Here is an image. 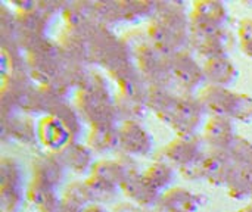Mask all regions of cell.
Here are the masks:
<instances>
[{
	"label": "cell",
	"mask_w": 252,
	"mask_h": 212,
	"mask_svg": "<svg viewBox=\"0 0 252 212\" xmlns=\"http://www.w3.org/2000/svg\"><path fill=\"white\" fill-rule=\"evenodd\" d=\"M75 108L90 127L99 124H118L115 96H112L106 78L99 72H90L75 94Z\"/></svg>",
	"instance_id": "6da1fadb"
},
{
	"label": "cell",
	"mask_w": 252,
	"mask_h": 212,
	"mask_svg": "<svg viewBox=\"0 0 252 212\" xmlns=\"http://www.w3.org/2000/svg\"><path fill=\"white\" fill-rule=\"evenodd\" d=\"M198 97L213 117H226L241 122L252 121V97L245 93L232 91L226 87L205 86Z\"/></svg>",
	"instance_id": "7a4b0ae2"
},
{
	"label": "cell",
	"mask_w": 252,
	"mask_h": 212,
	"mask_svg": "<svg viewBox=\"0 0 252 212\" xmlns=\"http://www.w3.org/2000/svg\"><path fill=\"white\" fill-rule=\"evenodd\" d=\"M204 145V137H199L198 134L177 136L164 148V155L170 164L177 165L185 179H202V162L207 155Z\"/></svg>",
	"instance_id": "3957f363"
},
{
	"label": "cell",
	"mask_w": 252,
	"mask_h": 212,
	"mask_svg": "<svg viewBox=\"0 0 252 212\" xmlns=\"http://www.w3.org/2000/svg\"><path fill=\"white\" fill-rule=\"evenodd\" d=\"M25 56L30 75L32 81L38 83V86H49L55 83L65 65V58L59 43H55L47 37L31 47Z\"/></svg>",
	"instance_id": "277c9868"
},
{
	"label": "cell",
	"mask_w": 252,
	"mask_h": 212,
	"mask_svg": "<svg viewBox=\"0 0 252 212\" xmlns=\"http://www.w3.org/2000/svg\"><path fill=\"white\" fill-rule=\"evenodd\" d=\"M134 61L149 86H170L173 81L171 56L157 49L149 40L136 46Z\"/></svg>",
	"instance_id": "5b68a950"
},
{
	"label": "cell",
	"mask_w": 252,
	"mask_h": 212,
	"mask_svg": "<svg viewBox=\"0 0 252 212\" xmlns=\"http://www.w3.org/2000/svg\"><path fill=\"white\" fill-rule=\"evenodd\" d=\"M229 12L223 1L198 0L190 10V40H199L226 28Z\"/></svg>",
	"instance_id": "8992f818"
},
{
	"label": "cell",
	"mask_w": 252,
	"mask_h": 212,
	"mask_svg": "<svg viewBox=\"0 0 252 212\" xmlns=\"http://www.w3.org/2000/svg\"><path fill=\"white\" fill-rule=\"evenodd\" d=\"M205 112L207 111L199 97L188 93L179 94L167 125H170L177 136H193L201 127Z\"/></svg>",
	"instance_id": "52a82bcc"
},
{
	"label": "cell",
	"mask_w": 252,
	"mask_h": 212,
	"mask_svg": "<svg viewBox=\"0 0 252 212\" xmlns=\"http://www.w3.org/2000/svg\"><path fill=\"white\" fill-rule=\"evenodd\" d=\"M173 81L188 94L196 91L205 81L204 65H201L188 50L177 52L171 56Z\"/></svg>",
	"instance_id": "ba28073f"
},
{
	"label": "cell",
	"mask_w": 252,
	"mask_h": 212,
	"mask_svg": "<svg viewBox=\"0 0 252 212\" xmlns=\"http://www.w3.org/2000/svg\"><path fill=\"white\" fill-rule=\"evenodd\" d=\"M120 151L128 156H148L154 149V137L140 121H124L118 125Z\"/></svg>",
	"instance_id": "9c48e42d"
},
{
	"label": "cell",
	"mask_w": 252,
	"mask_h": 212,
	"mask_svg": "<svg viewBox=\"0 0 252 212\" xmlns=\"http://www.w3.org/2000/svg\"><path fill=\"white\" fill-rule=\"evenodd\" d=\"M136 162L131 156L123 153L118 159H102L94 162L90 176L121 190L123 183L133 174H137Z\"/></svg>",
	"instance_id": "30bf717a"
},
{
	"label": "cell",
	"mask_w": 252,
	"mask_h": 212,
	"mask_svg": "<svg viewBox=\"0 0 252 212\" xmlns=\"http://www.w3.org/2000/svg\"><path fill=\"white\" fill-rule=\"evenodd\" d=\"M1 136L22 145H34L38 140L37 125L31 115L18 111L1 114Z\"/></svg>",
	"instance_id": "8fae6325"
},
{
	"label": "cell",
	"mask_w": 252,
	"mask_h": 212,
	"mask_svg": "<svg viewBox=\"0 0 252 212\" xmlns=\"http://www.w3.org/2000/svg\"><path fill=\"white\" fill-rule=\"evenodd\" d=\"M204 142L210 146V151L230 152L235 145L236 134L235 121L226 117H211L204 127Z\"/></svg>",
	"instance_id": "7c38bea8"
},
{
	"label": "cell",
	"mask_w": 252,
	"mask_h": 212,
	"mask_svg": "<svg viewBox=\"0 0 252 212\" xmlns=\"http://www.w3.org/2000/svg\"><path fill=\"white\" fill-rule=\"evenodd\" d=\"M65 165L58 153H41L32 161V182L58 190L65 177Z\"/></svg>",
	"instance_id": "4fadbf2b"
},
{
	"label": "cell",
	"mask_w": 252,
	"mask_h": 212,
	"mask_svg": "<svg viewBox=\"0 0 252 212\" xmlns=\"http://www.w3.org/2000/svg\"><path fill=\"white\" fill-rule=\"evenodd\" d=\"M38 142L52 153L61 152L72 142L66 127L55 115H44L37 124Z\"/></svg>",
	"instance_id": "5bb4252c"
},
{
	"label": "cell",
	"mask_w": 252,
	"mask_h": 212,
	"mask_svg": "<svg viewBox=\"0 0 252 212\" xmlns=\"http://www.w3.org/2000/svg\"><path fill=\"white\" fill-rule=\"evenodd\" d=\"M235 170L230 152L210 151L202 162V179L214 186H227Z\"/></svg>",
	"instance_id": "9a60e30c"
},
{
	"label": "cell",
	"mask_w": 252,
	"mask_h": 212,
	"mask_svg": "<svg viewBox=\"0 0 252 212\" xmlns=\"http://www.w3.org/2000/svg\"><path fill=\"white\" fill-rule=\"evenodd\" d=\"M121 192L130 199L131 204L137 205L139 208H154L159 205V198L162 195L154 189L140 173L130 176L123 183Z\"/></svg>",
	"instance_id": "2e32d148"
},
{
	"label": "cell",
	"mask_w": 252,
	"mask_h": 212,
	"mask_svg": "<svg viewBox=\"0 0 252 212\" xmlns=\"http://www.w3.org/2000/svg\"><path fill=\"white\" fill-rule=\"evenodd\" d=\"M204 198L186 187H170L159 198V208L165 212H198Z\"/></svg>",
	"instance_id": "e0dca14e"
},
{
	"label": "cell",
	"mask_w": 252,
	"mask_h": 212,
	"mask_svg": "<svg viewBox=\"0 0 252 212\" xmlns=\"http://www.w3.org/2000/svg\"><path fill=\"white\" fill-rule=\"evenodd\" d=\"M58 155L66 170H71L72 173L80 176L90 174L94 165L93 151L87 145H83L80 142H71L61 152H58Z\"/></svg>",
	"instance_id": "ac0fdd59"
},
{
	"label": "cell",
	"mask_w": 252,
	"mask_h": 212,
	"mask_svg": "<svg viewBox=\"0 0 252 212\" xmlns=\"http://www.w3.org/2000/svg\"><path fill=\"white\" fill-rule=\"evenodd\" d=\"M207 86L229 89L238 78V68L229 56H217L204 62Z\"/></svg>",
	"instance_id": "d6986e66"
},
{
	"label": "cell",
	"mask_w": 252,
	"mask_h": 212,
	"mask_svg": "<svg viewBox=\"0 0 252 212\" xmlns=\"http://www.w3.org/2000/svg\"><path fill=\"white\" fill-rule=\"evenodd\" d=\"M233 44H235V35L227 28L199 40H190V46H193V49L205 61L217 56H227Z\"/></svg>",
	"instance_id": "ffe728a7"
},
{
	"label": "cell",
	"mask_w": 252,
	"mask_h": 212,
	"mask_svg": "<svg viewBox=\"0 0 252 212\" xmlns=\"http://www.w3.org/2000/svg\"><path fill=\"white\" fill-rule=\"evenodd\" d=\"M59 46L62 50V55L66 61L78 62V63H87L89 59V38L69 28H63L59 35Z\"/></svg>",
	"instance_id": "44dd1931"
},
{
	"label": "cell",
	"mask_w": 252,
	"mask_h": 212,
	"mask_svg": "<svg viewBox=\"0 0 252 212\" xmlns=\"http://www.w3.org/2000/svg\"><path fill=\"white\" fill-rule=\"evenodd\" d=\"M87 146L93 153L103 155L120 149L118 124H99L90 127L87 136Z\"/></svg>",
	"instance_id": "7402d4cb"
},
{
	"label": "cell",
	"mask_w": 252,
	"mask_h": 212,
	"mask_svg": "<svg viewBox=\"0 0 252 212\" xmlns=\"http://www.w3.org/2000/svg\"><path fill=\"white\" fill-rule=\"evenodd\" d=\"M179 94H176L170 86H151L148 93V109L152 111L159 121L168 124L173 109L177 103Z\"/></svg>",
	"instance_id": "603a6c76"
},
{
	"label": "cell",
	"mask_w": 252,
	"mask_h": 212,
	"mask_svg": "<svg viewBox=\"0 0 252 212\" xmlns=\"http://www.w3.org/2000/svg\"><path fill=\"white\" fill-rule=\"evenodd\" d=\"M25 198L38 212L61 211V198L58 192L40 183L31 182V184L27 189Z\"/></svg>",
	"instance_id": "cb8c5ba5"
},
{
	"label": "cell",
	"mask_w": 252,
	"mask_h": 212,
	"mask_svg": "<svg viewBox=\"0 0 252 212\" xmlns=\"http://www.w3.org/2000/svg\"><path fill=\"white\" fill-rule=\"evenodd\" d=\"M19 25L16 12L7 6L0 7V50H21L19 46Z\"/></svg>",
	"instance_id": "d4e9b609"
},
{
	"label": "cell",
	"mask_w": 252,
	"mask_h": 212,
	"mask_svg": "<svg viewBox=\"0 0 252 212\" xmlns=\"http://www.w3.org/2000/svg\"><path fill=\"white\" fill-rule=\"evenodd\" d=\"M157 9V1L149 0H118L120 22H139L145 18H152Z\"/></svg>",
	"instance_id": "484cf974"
},
{
	"label": "cell",
	"mask_w": 252,
	"mask_h": 212,
	"mask_svg": "<svg viewBox=\"0 0 252 212\" xmlns=\"http://www.w3.org/2000/svg\"><path fill=\"white\" fill-rule=\"evenodd\" d=\"M143 177L154 189H157L159 193H164L170 189L171 183L174 182L176 170L170 162L157 161L143 173Z\"/></svg>",
	"instance_id": "4316f807"
},
{
	"label": "cell",
	"mask_w": 252,
	"mask_h": 212,
	"mask_svg": "<svg viewBox=\"0 0 252 212\" xmlns=\"http://www.w3.org/2000/svg\"><path fill=\"white\" fill-rule=\"evenodd\" d=\"M117 84H118V93H121L133 100L142 102V103L148 102V93H149L151 86L143 78V75L140 74L139 69L126 75Z\"/></svg>",
	"instance_id": "83f0119b"
},
{
	"label": "cell",
	"mask_w": 252,
	"mask_h": 212,
	"mask_svg": "<svg viewBox=\"0 0 252 212\" xmlns=\"http://www.w3.org/2000/svg\"><path fill=\"white\" fill-rule=\"evenodd\" d=\"M49 115H55L56 118H59L62 121V124L66 127V130L69 131L72 142H78L81 133H83V118L80 117L75 105H71L68 100L61 102L59 105H56L53 108V111Z\"/></svg>",
	"instance_id": "f1b7e54d"
},
{
	"label": "cell",
	"mask_w": 252,
	"mask_h": 212,
	"mask_svg": "<svg viewBox=\"0 0 252 212\" xmlns=\"http://www.w3.org/2000/svg\"><path fill=\"white\" fill-rule=\"evenodd\" d=\"M226 187L229 195L235 199L252 198V167L235 165L233 174Z\"/></svg>",
	"instance_id": "f546056e"
},
{
	"label": "cell",
	"mask_w": 252,
	"mask_h": 212,
	"mask_svg": "<svg viewBox=\"0 0 252 212\" xmlns=\"http://www.w3.org/2000/svg\"><path fill=\"white\" fill-rule=\"evenodd\" d=\"M0 189H24V170L15 158L0 159Z\"/></svg>",
	"instance_id": "4dcf8cb0"
},
{
	"label": "cell",
	"mask_w": 252,
	"mask_h": 212,
	"mask_svg": "<svg viewBox=\"0 0 252 212\" xmlns=\"http://www.w3.org/2000/svg\"><path fill=\"white\" fill-rule=\"evenodd\" d=\"M115 109H117V115H118V121L124 122V121H140L148 109L146 103L133 100L121 93L115 94Z\"/></svg>",
	"instance_id": "1f68e13d"
},
{
	"label": "cell",
	"mask_w": 252,
	"mask_h": 212,
	"mask_svg": "<svg viewBox=\"0 0 252 212\" xmlns=\"http://www.w3.org/2000/svg\"><path fill=\"white\" fill-rule=\"evenodd\" d=\"M94 18L100 25H105L108 28L115 24H120L118 0L94 1Z\"/></svg>",
	"instance_id": "d6a6232c"
},
{
	"label": "cell",
	"mask_w": 252,
	"mask_h": 212,
	"mask_svg": "<svg viewBox=\"0 0 252 212\" xmlns=\"http://www.w3.org/2000/svg\"><path fill=\"white\" fill-rule=\"evenodd\" d=\"M63 198H68V199H71V201H74V202H77V204H80L81 207H87V205H90V204H94V201H93V195H92V192H90V187L87 186V183H86V180H80V182H74V183H71L66 189H65V192H63V195H62Z\"/></svg>",
	"instance_id": "836d02e7"
},
{
	"label": "cell",
	"mask_w": 252,
	"mask_h": 212,
	"mask_svg": "<svg viewBox=\"0 0 252 212\" xmlns=\"http://www.w3.org/2000/svg\"><path fill=\"white\" fill-rule=\"evenodd\" d=\"M24 190L0 189V211L21 212L24 207Z\"/></svg>",
	"instance_id": "e575fe53"
},
{
	"label": "cell",
	"mask_w": 252,
	"mask_h": 212,
	"mask_svg": "<svg viewBox=\"0 0 252 212\" xmlns=\"http://www.w3.org/2000/svg\"><path fill=\"white\" fill-rule=\"evenodd\" d=\"M238 38H239V46L241 50L244 52L245 56L252 59V19L245 18L239 22L238 27Z\"/></svg>",
	"instance_id": "d590c367"
},
{
	"label": "cell",
	"mask_w": 252,
	"mask_h": 212,
	"mask_svg": "<svg viewBox=\"0 0 252 212\" xmlns=\"http://www.w3.org/2000/svg\"><path fill=\"white\" fill-rule=\"evenodd\" d=\"M84 207H81L80 204L68 199V198H61V211L59 212H83Z\"/></svg>",
	"instance_id": "8d00e7d4"
},
{
	"label": "cell",
	"mask_w": 252,
	"mask_h": 212,
	"mask_svg": "<svg viewBox=\"0 0 252 212\" xmlns=\"http://www.w3.org/2000/svg\"><path fill=\"white\" fill-rule=\"evenodd\" d=\"M112 212H142V211H140V208H139L137 205H134V204H131V202H123V204H118V205L114 208V211Z\"/></svg>",
	"instance_id": "74e56055"
},
{
	"label": "cell",
	"mask_w": 252,
	"mask_h": 212,
	"mask_svg": "<svg viewBox=\"0 0 252 212\" xmlns=\"http://www.w3.org/2000/svg\"><path fill=\"white\" fill-rule=\"evenodd\" d=\"M83 212H109L102 204H90L84 208Z\"/></svg>",
	"instance_id": "f35d334b"
},
{
	"label": "cell",
	"mask_w": 252,
	"mask_h": 212,
	"mask_svg": "<svg viewBox=\"0 0 252 212\" xmlns=\"http://www.w3.org/2000/svg\"><path fill=\"white\" fill-rule=\"evenodd\" d=\"M238 212H252V204L250 205H247V207H244L242 210H239Z\"/></svg>",
	"instance_id": "ab89813d"
},
{
	"label": "cell",
	"mask_w": 252,
	"mask_h": 212,
	"mask_svg": "<svg viewBox=\"0 0 252 212\" xmlns=\"http://www.w3.org/2000/svg\"><path fill=\"white\" fill-rule=\"evenodd\" d=\"M198 212H201V211H198Z\"/></svg>",
	"instance_id": "60d3db41"
}]
</instances>
